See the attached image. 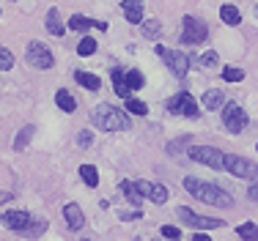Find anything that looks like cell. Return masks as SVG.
Masks as SVG:
<instances>
[{
	"mask_svg": "<svg viewBox=\"0 0 258 241\" xmlns=\"http://www.w3.org/2000/svg\"><path fill=\"white\" fill-rule=\"evenodd\" d=\"M184 189H187V192L192 195L195 200L206 203V206L228 208L231 203H233L231 192H225V189L214 187V184H206V181H201V178H192V176H189V178H184Z\"/></svg>",
	"mask_w": 258,
	"mask_h": 241,
	"instance_id": "6da1fadb",
	"label": "cell"
},
{
	"mask_svg": "<svg viewBox=\"0 0 258 241\" xmlns=\"http://www.w3.org/2000/svg\"><path fill=\"white\" fill-rule=\"evenodd\" d=\"M91 123L102 132H126L129 129V115L113 104H96L91 110Z\"/></svg>",
	"mask_w": 258,
	"mask_h": 241,
	"instance_id": "7a4b0ae2",
	"label": "cell"
},
{
	"mask_svg": "<svg viewBox=\"0 0 258 241\" xmlns=\"http://www.w3.org/2000/svg\"><path fill=\"white\" fill-rule=\"evenodd\" d=\"M187 156L198 165H209L214 170H225V156L228 153H223L220 148H212V145H192L187 151Z\"/></svg>",
	"mask_w": 258,
	"mask_h": 241,
	"instance_id": "3957f363",
	"label": "cell"
},
{
	"mask_svg": "<svg viewBox=\"0 0 258 241\" xmlns=\"http://www.w3.org/2000/svg\"><path fill=\"white\" fill-rule=\"evenodd\" d=\"M247 121H250L247 113H244L236 102H228L223 107V123H225V129H228L231 134H242L244 129H247Z\"/></svg>",
	"mask_w": 258,
	"mask_h": 241,
	"instance_id": "277c9868",
	"label": "cell"
},
{
	"mask_svg": "<svg viewBox=\"0 0 258 241\" xmlns=\"http://www.w3.org/2000/svg\"><path fill=\"white\" fill-rule=\"evenodd\" d=\"M25 60L28 66H33V69H52V52L47 44H41V41H30L28 44V52H25Z\"/></svg>",
	"mask_w": 258,
	"mask_h": 241,
	"instance_id": "5b68a950",
	"label": "cell"
},
{
	"mask_svg": "<svg viewBox=\"0 0 258 241\" xmlns=\"http://www.w3.org/2000/svg\"><path fill=\"white\" fill-rule=\"evenodd\" d=\"M225 170L236 178H250V181L258 178V165L250 162V159H244V156H233V153L225 156Z\"/></svg>",
	"mask_w": 258,
	"mask_h": 241,
	"instance_id": "8992f818",
	"label": "cell"
},
{
	"mask_svg": "<svg viewBox=\"0 0 258 241\" xmlns=\"http://www.w3.org/2000/svg\"><path fill=\"white\" fill-rule=\"evenodd\" d=\"M168 113H173V115H184V118H195L198 115V102H195L189 94H176V96H170L168 99Z\"/></svg>",
	"mask_w": 258,
	"mask_h": 241,
	"instance_id": "52a82bcc",
	"label": "cell"
},
{
	"mask_svg": "<svg viewBox=\"0 0 258 241\" xmlns=\"http://www.w3.org/2000/svg\"><path fill=\"white\" fill-rule=\"evenodd\" d=\"M157 55L168 63V69L176 74V77H184L189 69V60H187V55L179 52V49H168V47H157Z\"/></svg>",
	"mask_w": 258,
	"mask_h": 241,
	"instance_id": "ba28073f",
	"label": "cell"
},
{
	"mask_svg": "<svg viewBox=\"0 0 258 241\" xmlns=\"http://www.w3.org/2000/svg\"><path fill=\"white\" fill-rule=\"evenodd\" d=\"M179 219L184 222V225H189V227H198V230H214V227H223V219L201 217V214H195L192 208H187V206L179 208Z\"/></svg>",
	"mask_w": 258,
	"mask_h": 241,
	"instance_id": "9c48e42d",
	"label": "cell"
},
{
	"mask_svg": "<svg viewBox=\"0 0 258 241\" xmlns=\"http://www.w3.org/2000/svg\"><path fill=\"white\" fill-rule=\"evenodd\" d=\"M184 30H181V41L184 44H201V41H206V25L201 20H195V17H184Z\"/></svg>",
	"mask_w": 258,
	"mask_h": 241,
	"instance_id": "30bf717a",
	"label": "cell"
},
{
	"mask_svg": "<svg viewBox=\"0 0 258 241\" xmlns=\"http://www.w3.org/2000/svg\"><path fill=\"white\" fill-rule=\"evenodd\" d=\"M0 225L9 227V230H17V233H25L30 225H33V217L28 211H3L0 217Z\"/></svg>",
	"mask_w": 258,
	"mask_h": 241,
	"instance_id": "8fae6325",
	"label": "cell"
},
{
	"mask_svg": "<svg viewBox=\"0 0 258 241\" xmlns=\"http://www.w3.org/2000/svg\"><path fill=\"white\" fill-rule=\"evenodd\" d=\"M135 187H138L140 197H149L151 203H157V206H162V203H168V187H162V184H151V181H135Z\"/></svg>",
	"mask_w": 258,
	"mask_h": 241,
	"instance_id": "7c38bea8",
	"label": "cell"
},
{
	"mask_svg": "<svg viewBox=\"0 0 258 241\" xmlns=\"http://www.w3.org/2000/svg\"><path fill=\"white\" fill-rule=\"evenodd\" d=\"M63 217H66V225H69L72 230H80V227L85 225V214H83V208H80L77 203L63 206Z\"/></svg>",
	"mask_w": 258,
	"mask_h": 241,
	"instance_id": "4fadbf2b",
	"label": "cell"
},
{
	"mask_svg": "<svg viewBox=\"0 0 258 241\" xmlns=\"http://www.w3.org/2000/svg\"><path fill=\"white\" fill-rule=\"evenodd\" d=\"M121 9H124L126 20L132 25H143V0H124Z\"/></svg>",
	"mask_w": 258,
	"mask_h": 241,
	"instance_id": "5bb4252c",
	"label": "cell"
},
{
	"mask_svg": "<svg viewBox=\"0 0 258 241\" xmlns=\"http://www.w3.org/2000/svg\"><path fill=\"white\" fill-rule=\"evenodd\" d=\"M113 91L124 99H132V91L126 85V69H113Z\"/></svg>",
	"mask_w": 258,
	"mask_h": 241,
	"instance_id": "9a60e30c",
	"label": "cell"
},
{
	"mask_svg": "<svg viewBox=\"0 0 258 241\" xmlns=\"http://www.w3.org/2000/svg\"><path fill=\"white\" fill-rule=\"evenodd\" d=\"M201 102H204L206 110H220V107H225V104H228V102H225V96H223V91H217V88H209Z\"/></svg>",
	"mask_w": 258,
	"mask_h": 241,
	"instance_id": "2e32d148",
	"label": "cell"
},
{
	"mask_svg": "<svg viewBox=\"0 0 258 241\" xmlns=\"http://www.w3.org/2000/svg\"><path fill=\"white\" fill-rule=\"evenodd\" d=\"M47 30H50L52 36H63V30H66V25L60 22V11L55 9V6L47 11Z\"/></svg>",
	"mask_w": 258,
	"mask_h": 241,
	"instance_id": "e0dca14e",
	"label": "cell"
},
{
	"mask_svg": "<svg viewBox=\"0 0 258 241\" xmlns=\"http://www.w3.org/2000/svg\"><path fill=\"white\" fill-rule=\"evenodd\" d=\"M75 79L88 91H99L102 88V79L96 77V74H91V71H75Z\"/></svg>",
	"mask_w": 258,
	"mask_h": 241,
	"instance_id": "ac0fdd59",
	"label": "cell"
},
{
	"mask_svg": "<svg viewBox=\"0 0 258 241\" xmlns=\"http://www.w3.org/2000/svg\"><path fill=\"white\" fill-rule=\"evenodd\" d=\"M69 28L72 30H80V33H85V30H91V28H99V22L96 20H88V17H83V14H75L69 20Z\"/></svg>",
	"mask_w": 258,
	"mask_h": 241,
	"instance_id": "d6986e66",
	"label": "cell"
},
{
	"mask_svg": "<svg viewBox=\"0 0 258 241\" xmlns=\"http://www.w3.org/2000/svg\"><path fill=\"white\" fill-rule=\"evenodd\" d=\"M55 102H58V107L63 110V113H75L77 110V102L69 91H58V94H55Z\"/></svg>",
	"mask_w": 258,
	"mask_h": 241,
	"instance_id": "ffe728a7",
	"label": "cell"
},
{
	"mask_svg": "<svg viewBox=\"0 0 258 241\" xmlns=\"http://www.w3.org/2000/svg\"><path fill=\"white\" fill-rule=\"evenodd\" d=\"M140 33L146 36V39H159L162 36V25H159L157 20H143V25H140Z\"/></svg>",
	"mask_w": 258,
	"mask_h": 241,
	"instance_id": "44dd1931",
	"label": "cell"
},
{
	"mask_svg": "<svg viewBox=\"0 0 258 241\" xmlns=\"http://www.w3.org/2000/svg\"><path fill=\"white\" fill-rule=\"evenodd\" d=\"M220 20H223L225 25H239L242 22V14H239V9H233V6L225 3L223 9H220Z\"/></svg>",
	"mask_w": 258,
	"mask_h": 241,
	"instance_id": "7402d4cb",
	"label": "cell"
},
{
	"mask_svg": "<svg viewBox=\"0 0 258 241\" xmlns=\"http://www.w3.org/2000/svg\"><path fill=\"white\" fill-rule=\"evenodd\" d=\"M80 178H83L88 187H96V184H99V173H96L94 165H80Z\"/></svg>",
	"mask_w": 258,
	"mask_h": 241,
	"instance_id": "603a6c76",
	"label": "cell"
},
{
	"mask_svg": "<svg viewBox=\"0 0 258 241\" xmlns=\"http://www.w3.org/2000/svg\"><path fill=\"white\" fill-rule=\"evenodd\" d=\"M121 192L126 195V200L132 203V206H140V192H138V187H135V181H121Z\"/></svg>",
	"mask_w": 258,
	"mask_h": 241,
	"instance_id": "cb8c5ba5",
	"label": "cell"
},
{
	"mask_svg": "<svg viewBox=\"0 0 258 241\" xmlns=\"http://www.w3.org/2000/svg\"><path fill=\"white\" fill-rule=\"evenodd\" d=\"M239 238L244 241H258V225H253V222H244V225H239Z\"/></svg>",
	"mask_w": 258,
	"mask_h": 241,
	"instance_id": "d4e9b609",
	"label": "cell"
},
{
	"mask_svg": "<svg viewBox=\"0 0 258 241\" xmlns=\"http://www.w3.org/2000/svg\"><path fill=\"white\" fill-rule=\"evenodd\" d=\"M143 74H140L138 69H126V85H129V91H140L143 88Z\"/></svg>",
	"mask_w": 258,
	"mask_h": 241,
	"instance_id": "484cf974",
	"label": "cell"
},
{
	"mask_svg": "<svg viewBox=\"0 0 258 241\" xmlns=\"http://www.w3.org/2000/svg\"><path fill=\"white\" fill-rule=\"evenodd\" d=\"M96 47H99V44H96V39H91V36H85V39L77 44V55H83V58H88V55H94V52H96Z\"/></svg>",
	"mask_w": 258,
	"mask_h": 241,
	"instance_id": "4316f807",
	"label": "cell"
},
{
	"mask_svg": "<svg viewBox=\"0 0 258 241\" xmlns=\"http://www.w3.org/2000/svg\"><path fill=\"white\" fill-rule=\"evenodd\" d=\"M126 110H129V113H135V115H146V113H149V104L140 102V99H126Z\"/></svg>",
	"mask_w": 258,
	"mask_h": 241,
	"instance_id": "83f0119b",
	"label": "cell"
},
{
	"mask_svg": "<svg viewBox=\"0 0 258 241\" xmlns=\"http://www.w3.org/2000/svg\"><path fill=\"white\" fill-rule=\"evenodd\" d=\"M33 132H36V126H22L20 137H17V143H14V148H17V151H22V148L28 145V140L33 137Z\"/></svg>",
	"mask_w": 258,
	"mask_h": 241,
	"instance_id": "f1b7e54d",
	"label": "cell"
},
{
	"mask_svg": "<svg viewBox=\"0 0 258 241\" xmlns=\"http://www.w3.org/2000/svg\"><path fill=\"white\" fill-rule=\"evenodd\" d=\"M44 230H47V222H44V219H33V225H30L28 230L22 233V236H30V238H39V236H41V233H44Z\"/></svg>",
	"mask_w": 258,
	"mask_h": 241,
	"instance_id": "f546056e",
	"label": "cell"
},
{
	"mask_svg": "<svg viewBox=\"0 0 258 241\" xmlns=\"http://www.w3.org/2000/svg\"><path fill=\"white\" fill-rule=\"evenodd\" d=\"M223 79H228V83H242L244 71L239 69V66H228V69H223Z\"/></svg>",
	"mask_w": 258,
	"mask_h": 241,
	"instance_id": "4dcf8cb0",
	"label": "cell"
},
{
	"mask_svg": "<svg viewBox=\"0 0 258 241\" xmlns=\"http://www.w3.org/2000/svg\"><path fill=\"white\" fill-rule=\"evenodd\" d=\"M0 69H6V71L14 69V55H11L6 47H0Z\"/></svg>",
	"mask_w": 258,
	"mask_h": 241,
	"instance_id": "1f68e13d",
	"label": "cell"
},
{
	"mask_svg": "<svg viewBox=\"0 0 258 241\" xmlns=\"http://www.w3.org/2000/svg\"><path fill=\"white\" fill-rule=\"evenodd\" d=\"M91 143H94V134H91L88 129H83V132L77 134V145H80V148H88Z\"/></svg>",
	"mask_w": 258,
	"mask_h": 241,
	"instance_id": "d6a6232c",
	"label": "cell"
},
{
	"mask_svg": "<svg viewBox=\"0 0 258 241\" xmlns=\"http://www.w3.org/2000/svg\"><path fill=\"white\" fill-rule=\"evenodd\" d=\"M162 236H165V238H170V241H179L181 230H179V227H173V225H165V227H162Z\"/></svg>",
	"mask_w": 258,
	"mask_h": 241,
	"instance_id": "836d02e7",
	"label": "cell"
},
{
	"mask_svg": "<svg viewBox=\"0 0 258 241\" xmlns=\"http://www.w3.org/2000/svg\"><path fill=\"white\" fill-rule=\"evenodd\" d=\"M217 52H212V49H209V52H204V55H201V63H204V66H217Z\"/></svg>",
	"mask_w": 258,
	"mask_h": 241,
	"instance_id": "e575fe53",
	"label": "cell"
},
{
	"mask_svg": "<svg viewBox=\"0 0 258 241\" xmlns=\"http://www.w3.org/2000/svg\"><path fill=\"white\" fill-rule=\"evenodd\" d=\"M247 197H250V200H258V178H255V181H250V187H247Z\"/></svg>",
	"mask_w": 258,
	"mask_h": 241,
	"instance_id": "d590c367",
	"label": "cell"
},
{
	"mask_svg": "<svg viewBox=\"0 0 258 241\" xmlns=\"http://www.w3.org/2000/svg\"><path fill=\"white\" fill-rule=\"evenodd\" d=\"M140 217H143L140 208H135V211H121V219H140Z\"/></svg>",
	"mask_w": 258,
	"mask_h": 241,
	"instance_id": "8d00e7d4",
	"label": "cell"
},
{
	"mask_svg": "<svg viewBox=\"0 0 258 241\" xmlns=\"http://www.w3.org/2000/svg\"><path fill=\"white\" fill-rule=\"evenodd\" d=\"M192 241H212V238H209L206 233H195V236H192Z\"/></svg>",
	"mask_w": 258,
	"mask_h": 241,
	"instance_id": "74e56055",
	"label": "cell"
},
{
	"mask_svg": "<svg viewBox=\"0 0 258 241\" xmlns=\"http://www.w3.org/2000/svg\"><path fill=\"white\" fill-rule=\"evenodd\" d=\"M6 200H11V192H0V206H3Z\"/></svg>",
	"mask_w": 258,
	"mask_h": 241,
	"instance_id": "f35d334b",
	"label": "cell"
}]
</instances>
